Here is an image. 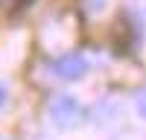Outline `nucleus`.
Segmentation results:
<instances>
[{"label":"nucleus","mask_w":146,"mask_h":140,"mask_svg":"<svg viewBox=\"0 0 146 140\" xmlns=\"http://www.w3.org/2000/svg\"><path fill=\"white\" fill-rule=\"evenodd\" d=\"M47 114H50V123L56 128H73L82 120V105L76 102V96H70V93H58L50 102Z\"/></svg>","instance_id":"1"},{"label":"nucleus","mask_w":146,"mask_h":140,"mask_svg":"<svg viewBox=\"0 0 146 140\" xmlns=\"http://www.w3.org/2000/svg\"><path fill=\"white\" fill-rule=\"evenodd\" d=\"M53 70H56V76H62V79L73 82V79H82V76H85L88 61H85V55L70 53V55H62V58H58V61L53 64Z\"/></svg>","instance_id":"2"},{"label":"nucleus","mask_w":146,"mask_h":140,"mask_svg":"<svg viewBox=\"0 0 146 140\" xmlns=\"http://www.w3.org/2000/svg\"><path fill=\"white\" fill-rule=\"evenodd\" d=\"M6 96H9V93H6V85H3V82H0V108H3V102H6Z\"/></svg>","instance_id":"3"},{"label":"nucleus","mask_w":146,"mask_h":140,"mask_svg":"<svg viewBox=\"0 0 146 140\" xmlns=\"http://www.w3.org/2000/svg\"><path fill=\"white\" fill-rule=\"evenodd\" d=\"M140 111L146 114V93H143V96H140Z\"/></svg>","instance_id":"4"}]
</instances>
